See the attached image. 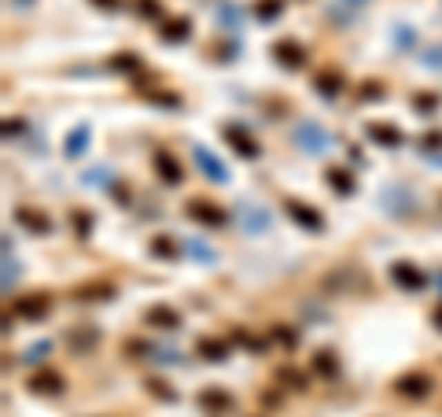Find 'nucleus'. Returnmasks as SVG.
Wrapping results in <instances>:
<instances>
[{
  "label": "nucleus",
  "instance_id": "nucleus-11",
  "mask_svg": "<svg viewBox=\"0 0 442 417\" xmlns=\"http://www.w3.org/2000/svg\"><path fill=\"white\" fill-rule=\"evenodd\" d=\"M391 281L398 288H405V292H420V288L428 284V273L420 270V266H413V262H394L391 266Z\"/></svg>",
  "mask_w": 442,
  "mask_h": 417
},
{
  "label": "nucleus",
  "instance_id": "nucleus-17",
  "mask_svg": "<svg viewBox=\"0 0 442 417\" xmlns=\"http://www.w3.org/2000/svg\"><path fill=\"white\" fill-rule=\"evenodd\" d=\"M196 355L203 362H214V366H218V362L229 358V344H225L221 336H199L196 340Z\"/></svg>",
  "mask_w": 442,
  "mask_h": 417
},
{
  "label": "nucleus",
  "instance_id": "nucleus-46",
  "mask_svg": "<svg viewBox=\"0 0 442 417\" xmlns=\"http://www.w3.org/2000/svg\"><path fill=\"white\" fill-rule=\"evenodd\" d=\"M89 4H92V8H103V12H114L122 0H89Z\"/></svg>",
  "mask_w": 442,
  "mask_h": 417
},
{
  "label": "nucleus",
  "instance_id": "nucleus-1",
  "mask_svg": "<svg viewBox=\"0 0 442 417\" xmlns=\"http://www.w3.org/2000/svg\"><path fill=\"white\" fill-rule=\"evenodd\" d=\"M291 141H295V148L306 152V155H325L332 148V133L321 122H299L295 130H291Z\"/></svg>",
  "mask_w": 442,
  "mask_h": 417
},
{
  "label": "nucleus",
  "instance_id": "nucleus-27",
  "mask_svg": "<svg viewBox=\"0 0 442 417\" xmlns=\"http://www.w3.org/2000/svg\"><path fill=\"white\" fill-rule=\"evenodd\" d=\"M70 226L74 229H78V237L81 240H89V233H92V215H89V211H70Z\"/></svg>",
  "mask_w": 442,
  "mask_h": 417
},
{
  "label": "nucleus",
  "instance_id": "nucleus-34",
  "mask_svg": "<svg viewBox=\"0 0 442 417\" xmlns=\"http://www.w3.org/2000/svg\"><path fill=\"white\" fill-rule=\"evenodd\" d=\"M240 12H236V8L229 4V0H221V8H218V23L221 26H229V30H236V26H240Z\"/></svg>",
  "mask_w": 442,
  "mask_h": 417
},
{
  "label": "nucleus",
  "instance_id": "nucleus-43",
  "mask_svg": "<svg viewBox=\"0 0 442 417\" xmlns=\"http://www.w3.org/2000/svg\"><path fill=\"white\" fill-rule=\"evenodd\" d=\"M424 67L442 70V45H428V48H424Z\"/></svg>",
  "mask_w": 442,
  "mask_h": 417
},
{
  "label": "nucleus",
  "instance_id": "nucleus-9",
  "mask_svg": "<svg viewBox=\"0 0 442 417\" xmlns=\"http://www.w3.org/2000/svg\"><path fill=\"white\" fill-rule=\"evenodd\" d=\"M380 200L391 215H402V218H409L416 211V196H413V188H405V185H387L380 192Z\"/></svg>",
  "mask_w": 442,
  "mask_h": 417
},
{
  "label": "nucleus",
  "instance_id": "nucleus-23",
  "mask_svg": "<svg viewBox=\"0 0 442 417\" xmlns=\"http://www.w3.org/2000/svg\"><path fill=\"white\" fill-rule=\"evenodd\" d=\"M325 181H328V188L336 192V196H354V177L347 174V170H339V166H328L325 170Z\"/></svg>",
  "mask_w": 442,
  "mask_h": 417
},
{
  "label": "nucleus",
  "instance_id": "nucleus-13",
  "mask_svg": "<svg viewBox=\"0 0 442 417\" xmlns=\"http://www.w3.org/2000/svg\"><path fill=\"white\" fill-rule=\"evenodd\" d=\"M273 59H277V63H284L288 70H299V67L306 63V48L299 45V41L284 37V41H277V45H273Z\"/></svg>",
  "mask_w": 442,
  "mask_h": 417
},
{
  "label": "nucleus",
  "instance_id": "nucleus-4",
  "mask_svg": "<svg viewBox=\"0 0 442 417\" xmlns=\"http://www.w3.org/2000/svg\"><path fill=\"white\" fill-rule=\"evenodd\" d=\"M236 222H240L243 233L258 237V233H269V226H273V215H269L265 207H258V203H240V207H236Z\"/></svg>",
  "mask_w": 442,
  "mask_h": 417
},
{
  "label": "nucleus",
  "instance_id": "nucleus-26",
  "mask_svg": "<svg viewBox=\"0 0 442 417\" xmlns=\"http://www.w3.org/2000/svg\"><path fill=\"white\" fill-rule=\"evenodd\" d=\"M185 251H188L196 262H207V266L218 262V251H214L210 244H203V240H185Z\"/></svg>",
  "mask_w": 442,
  "mask_h": 417
},
{
  "label": "nucleus",
  "instance_id": "nucleus-2",
  "mask_svg": "<svg viewBox=\"0 0 442 417\" xmlns=\"http://www.w3.org/2000/svg\"><path fill=\"white\" fill-rule=\"evenodd\" d=\"M185 215H188L192 222H199V226H207V229H218V226H225V222H229V211H221L218 203L199 200V196L185 203Z\"/></svg>",
  "mask_w": 442,
  "mask_h": 417
},
{
  "label": "nucleus",
  "instance_id": "nucleus-24",
  "mask_svg": "<svg viewBox=\"0 0 442 417\" xmlns=\"http://www.w3.org/2000/svg\"><path fill=\"white\" fill-rule=\"evenodd\" d=\"M96 340H100V333H96L92 325H81V329H70V333H67V344H70L74 351H81V355L96 347Z\"/></svg>",
  "mask_w": 442,
  "mask_h": 417
},
{
  "label": "nucleus",
  "instance_id": "nucleus-38",
  "mask_svg": "<svg viewBox=\"0 0 442 417\" xmlns=\"http://www.w3.org/2000/svg\"><path fill=\"white\" fill-rule=\"evenodd\" d=\"M48 351H52L48 340H37V344H30V347H26V355H23V358L37 366V362H45V358H48Z\"/></svg>",
  "mask_w": 442,
  "mask_h": 417
},
{
  "label": "nucleus",
  "instance_id": "nucleus-21",
  "mask_svg": "<svg viewBox=\"0 0 442 417\" xmlns=\"http://www.w3.org/2000/svg\"><path fill=\"white\" fill-rule=\"evenodd\" d=\"M343 85H347V81H343V74L339 70H317V78H314V89L321 93V96H325V100H332V96H339L343 93Z\"/></svg>",
  "mask_w": 442,
  "mask_h": 417
},
{
  "label": "nucleus",
  "instance_id": "nucleus-45",
  "mask_svg": "<svg viewBox=\"0 0 442 417\" xmlns=\"http://www.w3.org/2000/svg\"><path fill=\"white\" fill-rule=\"evenodd\" d=\"M23 130H26V122H23V119H4V137L23 133Z\"/></svg>",
  "mask_w": 442,
  "mask_h": 417
},
{
  "label": "nucleus",
  "instance_id": "nucleus-47",
  "mask_svg": "<svg viewBox=\"0 0 442 417\" xmlns=\"http://www.w3.org/2000/svg\"><path fill=\"white\" fill-rule=\"evenodd\" d=\"M431 322H435V329H439V333H442V303H439L435 310H431Z\"/></svg>",
  "mask_w": 442,
  "mask_h": 417
},
{
  "label": "nucleus",
  "instance_id": "nucleus-49",
  "mask_svg": "<svg viewBox=\"0 0 442 417\" xmlns=\"http://www.w3.org/2000/svg\"><path fill=\"white\" fill-rule=\"evenodd\" d=\"M347 4H350V8H361V4H369V0H347Z\"/></svg>",
  "mask_w": 442,
  "mask_h": 417
},
{
  "label": "nucleus",
  "instance_id": "nucleus-29",
  "mask_svg": "<svg viewBox=\"0 0 442 417\" xmlns=\"http://www.w3.org/2000/svg\"><path fill=\"white\" fill-rule=\"evenodd\" d=\"M280 12H284V0H262V4L254 8V15L262 19V23H273V19H280Z\"/></svg>",
  "mask_w": 442,
  "mask_h": 417
},
{
  "label": "nucleus",
  "instance_id": "nucleus-32",
  "mask_svg": "<svg viewBox=\"0 0 442 417\" xmlns=\"http://www.w3.org/2000/svg\"><path fill=\"white\" fill-rule=\"evenodd\" d=\"M111 67H114V70H125V74H129V70L137 74V70H140V56H137V52H118V56L111 59Z\"/></svg>",
  "mask_w": 442,
  "mask_h": 417
},
{
  "label": "nucleus",
  "instance_id": "nucleus-30",
  "mask_svg": "<svg viewBox=\"0 0 442 417\" xmlns=\"http://www.w3.org/2000/svg\"><path fill=\"white\" fill-rule=\"evenodd\" d=\"M152 255H155V259H177L174 237H155V240H152Z\"/></svg>",
  "mask_w": 442,
  "mask_h": 417
},
{
  "label": "nucleus",
  "instance_id": "nucleus-31",
  "mask_svg": "<svg viewBox=\"0 0 442 417\" xmlns=\"http://www.w3.org/2000/svg\"><path fill=\"white\" fill-rule=\"evenodd\" d=\"M85 185H89V188H100V185H111V170H107V166H92V170H85Z\"/></svg>",
  "mask_w": 442,
  "mask_h": 417
},
{
  "label": "nucleus",
  "instance_id": "nucleus-7",
  "mask_svg": "<svg viewBox=\"0 0 442 417\" xmlns=\"http://www.w3.org/2000/svg\"><path fill=\"white\" fill-rule=\"evenodd\" d=\"M48 314H52V299L45 292H30L15 299V318H23V322H45Z\"/></svg>",
  "mask_w": 442,
  "mask_h": 417
},
{
  "label": "nucleus",
  "instance_id": "nucleus-22",
  "mask_svg": "<svg viewBox=\"0 0 442 417\" xmlns=\"http://www.w3.org/2000/svg\"><path fill=\"white\" fill-rule=\"evenodd\" d=\"M199 406L210 410V414H225V410H232V395L221 391V388H203L199 391Z\"/></svg>",
  "mask_w": 442,
  "mask_h": 417
},
{
  "label": "nucleus",
  "instance_id": "nucleus-6",
  "mask_svg": "<svg viewBox=\"0 0 442 417\" xmlns=\"http://www.w3.org/2000/svg\"><path fill=\"white\" fill-rule=\"evenodd\" d=\"M284 211H288V218L295 222V226H303V229H310V233H321L325 229V218H321V211L317 207H310V203H303V200H284Z\"/></svg>",
  "mask_w": 442,
  "mask_h": 417
},
{
  "label": "nucleus",
  "instance_id": "nucleus-15",
  "mask_svg": "<svg viewBox=\"0 0 442 417\" xmlns=\"http://www.w3.org/2000/svg\"><path fill=\"white\" fill-rule=\"evenodd\" d=\"M192 34V19L188 15H166L163 23H159V37L170 41V45H181Z\"/></svg>",
  "mask_w": 442,
  "mask_h": 417
},
{
  "label": "nucleus",
  "instance_id": "nucleus-3",
  "mask_svg": "<svg viewBox=\"0 0 442 417\" xmlns=\"http://www.w3.org/2000/svg\"><path fill=\"white\" fill-rule=\"evenodd\" d=\"M431 388H435V380H431L428 373H420V369H409V373H402V377H394V391L402 395V399H428Z\"/></svg>",
  "mask_w": 442,
  "mask_h": 417
},
{
  "label": "nucleus",
  "instance_id": "nucleus-28",
  "mask_svg": "<svg viewBox=\"0 0 442 417\" xmlns=\"http://www.w3.org/2000/svg\"><path fill=\"white\" fill-rule=\"evenodd\" d=\"M413 111L416 115H435L439 111V96L435 93H416L413 96Z\"/></svg>",
  "mask_w": 442,
  "mask_h": 417
},
{
  "label": "nucleus",
  "instance_id": "nucleus-36",
  "mask_svg": "<svg viewBox=\"0 0 442 417\" xmlns=\"http://www.w3.org/2000/svg\"><path fill=\"white\" fill-rule=\"evenodd\" d=\"M137 15L140 19H159V23H163V8H159V0H137Z\"/></svg>",
  "mask_w": 442,
  "mask_h": 417
},
{
  "label": "nucleus",
  "instance_id": "nucleus-14",
  "mask_svg": "<svg viewBox=\"0 0 442 417\" xmlns=\"http://www.w3.org/2000/svg\"><path fill=\"white\" fill-rule=\"evenodd\" d=\"M365 137H369L372 144H380V148H402V130L398 126H391V122H369L365 126Z\"/></svg>",
  "mask_w": 442,
  "mask_h": 417
},
{
  "label": "nucleus",
  "instance_id": "nucleus-33",
  "mask_svg": "<svg viewBox=\"0 0 442 417\" xmlns=\"http://www.w3.org/2000/svg\"><path fill=\"white\" fill-rule=\"evenodd\" d=\"M144 388H148V391H152V395H155V399H163V403H177V391H174V388H170V384H166V380H148V384H144Z\"/></svg>",
  "mask_w": 442,
  "mask_h": 417
},
{
  "label": "nucleus",
  "instance_id": "nucleus-37",
  "mask_svg": "<svg viewBox=\"0 0 442 417\" xmlns=\"http://www.w3.org/2000/svg\"><path fill=\"white\" fill-rule=\"evenodd\" d=\"M420 152H424V155H435V152H442V130H431V133H424V137H420Z\"/></svg>",
  "mask_w": 442,
  "mask_h": 417
},
{
  "label": "nucleus",
  "instance_id": "nucleus-44",
  "mask_svg": "<svg viewBox=\"0 0 442 417\" xmlns=\"http://www.w3.org/2000/svg\"><path fill=\"white\" fill-rule=\"evenodd\" d=\"M125 355H152V347L144 340H125Z\"/></svg>",
  "mask_w": 442,
  "mask_h": 417
},
{
  "label": "nucleus",
  "instance_id": "nucleus-40",
  "mask_svg": "<svg viewBox=\"0 0 442 417\" xmlns=\"http://www.w3.org/2000/svg\"><path fill=\"white\" fill-rule=\"evenodd\" d=\"M232 340L240 347H247V351H265V340H258V336H247L243 329H232Z\"/></svg>",
  "mask_w": 442,
  "mask_h": 417
},
{
  "label": "nucleus",
  "instance_id": "nucleus-48",
  "mask_svg": "<svg viewBox=\"0 0 442 417\" xmlns=\"http://www.w3.org/2000/svg\"><path fill=\"white\" fill-rule=\"evenodd\" d=\"M424 163H431V166H442V152H435V155H424Z\"/></svg>",
  "mask_w": 442,
  "mask_h": 417
},
{
  "label": "nucleus",
  "instance_id": "nucleus-18",
  "mask_svg": "<svg viewBox=\"0 0 442 417\" xmlns=\"http://www.w3.org/2000/svg\"><path fill=\"white\" fill-rule=\"evenodd\" d=\"M144 322H148V325H155V329H166V333H174V329H181V314H177L174 307L155 303V307H148Z\"/></svg>",
  "mask_w": 442,
  "mask_h": 417
},
{
  "label": "nucleus",
  "instance_id": "nucleus-41",
  "mask_svg": "<svg viewBox=\"0 0 442 417\" xmlns=\"http://www.w3.org/2000/svg\"><path fill=\"white\" fill-rule=\"evenodd\" d=\"M273 340H277V344H280V347H284V351H291V347H295V344H299V336H295V333H291V329H288V325H277V329H273Z\"/></svg>",
  "mask_w": 442,
  "mask_h": 417
},
{
  "label": "nucleus",
  "instance_id": "nucleus-5",
  "mask_svg": "<svg viewBox=\"0 0 442 417\" xmlns=\"http://www.w3.org/2000/svg\"><path fill=\"white\" fill-rule=\"evenodd\" d=\"M114 295H118V288L111 281H103V277L74 284V292H70V299H78V303H107V299H114Z\"/></svg>",
  "mask_w": 442,
  "mask_h": 417
},
{
  "label": "nucleus",
  "instance_id": "nucleus-20",
  "mask_svg": "<svg viewBox=\"0 0 442 417\" xmlns=\"http://www.w3.org/2000/svg\"><path fill=\"white\" fill-rule=\"evenodd\" d=\"M155 170H159V177H163L166 185H181V181H185V170H181L174 152H155Z\"/></svg>",
  "mask_w": 442,
  "mask_h": 417
},
{
  "label": "nucleus",
  "instance_id": "nucleus-25",
  "mask_svg": "<svg viewBox=\"0 0 442 417\" xmlns=\"http://www.w3.org/2000/svg\"><path fill=\"white\" fill-rule=\"evenodd\" d=\"M314 373H317V377H336V373H339V358H336V351H317V355H314Z\"/></svg>",
  "mask_w": 442,
  "mask_h": 417
},
{
  "label": "nucleus",
  "instance_id": "nucleus-10",
  "mask_svg": "<svg viewBox=\"0 0 442 417\" xmlns=\"http://www.w3.org/2000/svg\"><path fill=\"white\" fill-rule=\"evenodd\" d=\"M192 159H196V166H199L210 181H214V185H225V181H229V166H225L221 159L210 152V148L196 144V148H192Z\"/></svg>",
  "mask_w": 442,
  "mask_h": 417
},
{
  "label": "nucleus",
  "instance_id": "nucleus-42",
  "mask_svg": "<svg viewBox=\"0 0 442 417\" xmlns=\"http://www.w3.org/2000/svg\"><path fill=\"white\" fill-rule=\"evenodd\" d=\"M394 45H398V48H413V45H416V30H413V26H398V30H394Z\"/></svg>",
  "mask_w": 442,
  "mask_h": 417
},
{
  "label": "nucleus",
  "instance_id": "nucleus-16",
  "mask_svg": "<svg viewBox=\"0 0 442 417\" xmlns=\"http://www.w3.org/2000/svg\"><path fill=\"white\" fill-rule=\"evenodd\" d=\"M63 388H67V380L56 369H41L30 377V391H37V395H63Z\"/></svg>",
  "mask_w": 442,
  "mask_h": 417
},
{
  "label": "nucleus",
  "instance_id": "nucleus-19",
  "mask_svg": "<svg viewBox=\"0 0 442 417\" xmlns=\"http://www.w3.org/2000/svg\"><path fill=\"white\" fill-rule=\"evenodd\" d=\"M89 144H92V126L81 122L78 130H70L67 144H63V152H67V159H81L85 152H89Z\"/></svg>",
  "mask_w": 442,
  "mask_h": 417
},
{
  "label": "nucleus",
  "instance_id": "nucleus-39",
  "mask_svg": "<svg viewBox=\"0 0 442 417\" xmlns=\"http://www.w3.org/2000/svg\"><path fill=\"white\" fill-rule=\"evenodd\" d=\"M277 380H288L291 388H299V391L306 388V377H303L299 369H291V366H280V369H277Z\"/></svg>",
  "mask_w": 442,
  "mask_h": 417
},
{
  "label": "nucleus",
  "instance_id": "nucleus-12",
  "mask_svg": "<svg viewBox=\"0 0 442 417\" xmlns=\"http://www.w3.org/2000/svg\"><path fill=\"white\" fill-rule=\"evenodd\" d=\"M15 226H23L26 233H34V237H48L52 218L45 215V211H37V207H15Z\"/></svg>",
  "mask_w": 442,
  "mask_h": 417
},
{
  "label": "nucleus",
  "instance_id": "nucleus-35",
  "mask_svg": "<svg viewBox=\"0 0 442 417\" xmlns=\"http://www.w3.org/2000/svg\"><path fill=\"white\" fill-rule=\"evenodd\" d=\"M358 100H361V104H369V100H383V81H361Z\"/></svg>",
  "mask_w": 442,
  "mask_h": 417
},
{
  "label": "nucleus",
  "instance_id": "nucleus-8",
  "mask_svg": "<svg viewBox=\"0 0 442 417\" xmlns=\"http://www.w3.org/2000/svg\"><path fill=\"white\" fill-rule=\"evenodd\" d=\"M221 137H225V144L232 148L240 159H258V141L251 133L243 130L240 122H229V126H221Z\"/></svg>",
  "mask_w": 442,
  "mask_h": 417
}]
</instances>
